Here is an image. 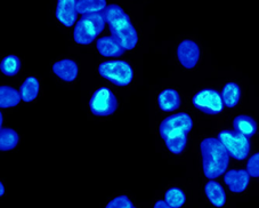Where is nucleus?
Returning a JSON list of instances; mask_svg holds the SVG:
<instances>
[{
    "label": "nucleus",
    "instance_id": "f257e3e1",
    "mask_svg": "<svg viewBox=\"0 0 259 208\" xmlns=\"http://www.w3.org/2000/svg\"><path fill=\"white\" fill-rule=\"evenodd\" d=\"M193 127V120L185 112H180L167 117L160 123V135L169 151L181 154L187 144V134Z\"/></svg>",
    "mask_w": 259,
    "mask_h": 208
},
{
    "label": "nucleus",
    "instance_id": "f03ea898",
    "mask_svg": "<svg viewBox=\"0 0 259 208\" xmlns=\"http://www.w3.org/2000/svg\"><path fill=\"white\" fill-rule=\"evenodd\" d=\"M103 15L109 24L111 36L124 48V51L134 50L137 45L138 36L127 13H124L119 5L111 4L103 12Z\"/></svg>",
    "mask_w": 259,
    "mask_h": 208
},
{
    "label": "nucleus",
    "instance_id": "7ed1b4c3",
    "mask_svg": "<svg viewBox=\"0 0 259 208\" xmlns=\"http://www.w3.org/2000/svg\"><path fill=\"white\" fill-rule=\"evenodd\" d=\"M200 150L205 178L213 180L224 174L230 163V154L221 141L215 137L204 139Z\"/></svg>",
    "mask_w": 259,
    "mask_h": 208
},
{
    "label": "nucleus",
    "instance_id": "20e7f679",
    "mask_svg": "<svg viewBox=\"0 0 259 208\" xmlns=\"http://www.w3.org/2000/svg\"><path fill=\"white\" fill-rule=\"evenodd\" d=\"M106 21L103 13L83 15L78 21L73 31V38L75 43L80 45H89L95 40L98 34L105 28Z\"/></svg>",
    "mask_w": 259,
    "mask_h": 208
},
{
    "label": "nucleus",
    "instance_id": "39448f33",
    "mask_svg": "<svg viewBox=\"0 0 259 208\" xmlns=\"http://www.w3.org/2000/svg\"><path fill=\"white\" fill-rule=\"evenodd\" d=\"M101 76L117 86H128L134 79L133 68L126 61H106L98 66Z\"/></svg>",
    "mask_w": 259,
    "mask_h": 208
},
{
    "label": "nucleus",
    "instance_id": "423d86ee",
    "mask_svg": "<svg viewBox=\"0 0 259 208\" xmlns=\"http://www.w3.org/2000/svg\"><path fill=\"white\" fill-rule=\"evenodd\" d=\"M218 140L224 145L231 157L236 160H244L250 152V140L235 131H222Z\"/></svg>",
    "mask_w": 259,
    "mask_h": 208
},
{
    "label": "nucleus",
    "instance_id": "0eeeda50",
    "mask_svg": "<svg viewBox=\"0 0 259 208\" xmlns=\"http://www.w3.org/2000/svg\"><path fill=\"white\" fill-rule=\"evenodd\" d=\"M89 108L95 116H110L117 110L118 100L109 88L101 87L93 94L89 102Z\"/></svg>",
    "mask_w": 259,
    "mask_h": 208
},
{
    "label": "nucleus",
    "instance_id": "6e6552de",
    "mask_svg": "<svg viewBox=\"0 0 259 208\" xmlns=\"http://www.w3.org/2000/svg\"><path fill=\"white\" fill-rule=\"evenodd\" d=\"M192 102L196 109L203 113L211 114V116L221 113L224 109L222 94L211 88H205V90L196 93L192 99Z\"/></svg>",
    "mask_w": 259,
    "mask_h": 208
},
{
    "label": "nucleus",
    "instance_id": "1a4fd4ad",
    "mask_svg": "<svg viewBox=\"0 0 259 208\" xmlns=\"http://www.w3.org/2000/svg\"><path fill=\"white\" fill-rule=\"evenodd\" d=\"M177 57L180 63L186 69H193L200 59V48L193 40H183L177 47Z\"/></svg>",
    "mask_w": 259,
    "mask_h": 208
},
{
    "label": "nucleus",
    "instance_id": "9d476101",
    "mask_svg": "<svg viewBox=\"0 0 259 208\" xmlns=\"http://www.w3.org/2000/svg\"><path fill=\"white\" fill-rule=\"evenodd\" d=\"M56 17L64 26H72L78 17L77 2L75 0H60L57 3Z\"/></svg>",
    "mask_w": 259,
    "mask_h": 208
},
{
    "label": "nucleus",
    "instance_id": "9b49d317",
    "mask_svg": "<svg viewBox=\"0 0 259 208\" xmlns=\"http://www.w3.org/2000/svg\"><path fill=\"white\" fill-rule=\"evenodd\" d=\"M224 181L232 192L241 193L248 188L250 182V175L244 170H232L226 173L224 176Z\"/></svg>",
    "mask_w": 259,
    "mask_h": 208
},
{
    "label": "nucleus",
    "instance_id": "f8f14e48",
    "mask_svg": "<svg viewBox=\"0 0 259 208\" xmlns=\"http://www.w3.org/2000/svg\"><path fill=\"white\" fill-rule=\"evenodd\" d=\"M53 71H54L56 76L60 79H62V80H64L66 82H71L77 78L79 68L74 61L64 59V60L55 62L54 65H53Z\"/></svg>",
    "mask_w": 259,
    "mask_h": 208
},
{
    "label": "nucleus",
    "instance_id": "ddd939ff",
    "mask_svg": "<svg viewBox=\"0 0 259 208\" xmlns=\"http://www.w3.org/2000/svg\"><path fill=\"white\" fill-rule=\"evenodd\" d=\"M96 47L101 55L105 57H119L122 56L124 53V48L112 36H105L97 39Z\"/></svg>",
    "mask_w": 259,
    "mask_h": 208
},
{
    "label": "nucleus",
    "instance_id": "4468645a",
    "mask_svg": "<svg viewBox=\"0 0 259 208\" xmlns=\"http://www.w3.org/2000/svg\"><path fill=\"white\" fill-rule=\"evenodd\" d=\"M158 104L159 108L164 112L175 111L181 107V96L177 91L168 88L159 94Z\"/></svg>",
    "mask_w": 259,
    "mask_h": 208
},
{
    "label": "nucleus",
    "instance_id": "2eb2a0df",
    "mask_svg": "<svg viewBox=\"0 0 259 208\" xmlns=\"http://www.w3.org/2000/svg\"><path fill=\"white\" fill-rule=\"evenodd\" d=\"M204 192L213 206L223 207L226 203L225 190L216 181H209L204 187Z\"/></svg>",
    "mask_w": 259,
    "mask_h": 208
},
{
    "label": "nucleus",
    "instance_id": "dca6fc26",
    "mask_svg": "<svg viewBox=\"0 0 259 208\" xmlns=\"http://www.w3.org/2000/svg\"><path fill=\"white\" fill-rule=\"evenodd\" d=\"M233 127L236 133L241 135H244L245 137H252L257 132V122L254 119L247 114H241V116L236 117L233 120Z\"/></svg>",
    "mask_w": 259,
    "mask_h": 208
},
{
    "label": "nucleus",
    "instance_id": "f3484780",
    "mask_svg": "<svg viewBox=\"0 0 259 208\" xmlns=\"http://www.w3.org/2000/svg\"><path fill=\"white\" fill-rule=\"evenodd\" d=\"M22 100L21 93L11 86L0 87V108H14Z\"/></svg>",
    "mask_w": 259,
    "mask_h": 208
},
{
    "label": "nucleus",
    "instance_id": "a211bd4d",
    "mask_svg": "<svg viewBox=\"0 0 259 208\" xmlns=\"http://www.w3.org/2000/svg\"><path fill=\"white\" fill-rule=\"evenodd\" d=\"M106 7L108 5L105 0H77V11L82 16L103 13Z\"/></svg>",
    "mask_w": 259,
    "mask_h": 208
},
{
    "label": "nucleus",
    "instance_id": "6ab92c4d",
    "mask_svg": "<svg viewBox=\"0 0 259 208\" xmlns=\"http://www.w3.org/2000/svg\"><path fill=\"white\" fill-rule=\"evenodd\" d=\"M241 97V88L235 82L226 84L222 91V99L227 108H234L239 103Z\"/></svg>",
    "mask_w": 259,
    "mask_h": 208
},
{
    "label": "nucleus",
    "instance_id": "aec40b11",
    "mask_svg": "<svg viewBox=\"0 0 259 208\" xmlns=\"http://www.w3.org/2000/svg\"><path fill=\"white\" fill-rule=\"evenodd\" d=\"M39 87L40 85L37 78L34 77L26 78L20 88L22 100L26 102V103L34 101L39 94Z\"/></svg>",
    "mask_w": 259,
    "mask_h": 208
},
{
    "label": "nucleus",
    "instance_id": "412c9836",
    "mask_svg": "<svg viewBox=\"0 0 259 208\" xmlns=\"http://www.w3.org/2000/svg\"><path fill=\"white\" fill-rule=\"evenodd\" d=\"M19 134L12 128H2L0 130V150L2 151H10L16 148L19 144Z\"/></svg>",
    "mask_w": 259,
    "mask_h": 208
},
{
    "label": "nucleus",
    "instance_id": "4be33fe9",
    "mask_svg": "<svg viewBox=\"0 0 259 208\" xmlns=\"http://www.w3.org/2000/svg\"><path fill=\"white\" fill-rule=\"evenodd\" d=\"M21 69V61L16 55H10L6 56L5 59L0 63V71H2L5 76L13 77L19 73Z\"/></svg>",
    "mask_w": 259,
    "mask_h": 208
},
{
    "label": "nucleus",
    "instance_id": "5701e85b",
    "mask_svg": "<svg viewBox=\"0 0 259 208\" xmlns=\"http://www.w3.org/2000/svg\"><path fill=\"white\" fill-rule=\"evenodd\" d=\"M164 201L174 208H181L186 201L185 193L178 188H171L164 194Z\"/></svg>",
    "mask_w": 259,
    "mask_h": 208
},
{
    "label": "nucleus",
    "instance_id": "b1692460",
    "mask_svg": "<svg viewBox=\"0 0 259 208\" xmlns=\"http://www.w3.org/2000/svg\"><path fill=\"white\" fill-rule=\"evenodd\" d=\"M105 208H136L127 196H119L112 199Z\"/></svg>",
    "mask_w": 259,
    "mask_h": 208
},
{
    "label": "nucleus",
    "instance_id": "393cba45",
    "mask_svg": "<svg viewBox=\"0 0 259 208\" xmlns=\"http://www.w3.org/2000/svg\"><path fill=\"white\" fill-rule=\"evenodd\" d=\"M247 172L252 178H259V152L254 153L248 159Z\"/></svg>",
    "mask_w": 259,
    "mask_h": 208
},
{
    "label": "nucleus",
    "instance_id": "a878e982",
    "mask_svg": "<svg viewBox=\"0 0 259 208\" xmlns=\"http://www.w3.org/2000/svg\"><path fill=\"white\" fill-rule=\"evenodd\" d=\"M154 208H174V207L169 206L168 203H167L166 201H164V200H159V201L155 202Z\"/></svg>",
    "mask_w": 259,
    "mask_h": 208
},
{
    "label": "nucleus",
    "instance_id": "bb28decb",
    "mask_svg": "<svg viewBox=\"0 0 259 208\" xmlns=\"http://www.w3.org/2000/svg\"><path fill=\"white\" fill-rule=\"evenodd\" d=\"M0 189H2V191H0V196H4V184L0 183Z\"/></svg>",
    "mask_w": 259,
    "mask_h": 208
}]
</instances>
